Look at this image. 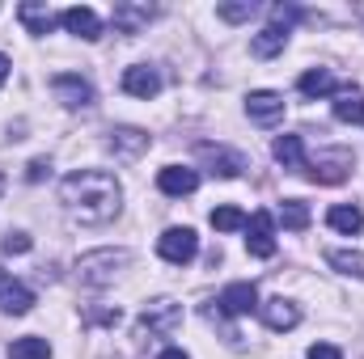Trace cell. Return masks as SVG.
<instances>
[{
    "label": "cell",
    "instance_id": "1",
    "mask_svg": "<svg viewBox=\"0 0 364 359\" xmlns=\"http://www.w3.org/2000/svg\"><path fill=\"white\" fill-rule=\"evenodd\" d=\"M60 203L77 224H110L123 207V186L106 170H81L60 182Z\"/></svg>",
    "mask_w": 364,
    "mask_h": 359
},
{
    "label": "cell",
    "instance_id": "2",
    "mask_svg": "<svg viewBox=\"0 0 364 359\" xmlns=\"http://www.w3.org/2000/svg\"><path fill=\"white\" fill-rule=\"evenodd\" d=\"M127 263H132L127 250H93V254H81L77 279L90 283V287H106V283H114V275L127 267Z\"/></svg>",
    "mask_w": 364,
    "mask_h": 359
},
{
    "label": "cell",
    "instance_id": "3",
    "mask_svg": "<svg viewBox=\"0 0 364 359\" xmlns=\"http://www.w3.org/2000/svg\"><path fill=\"white\" fill-rule=\"evenodd\" d=\"M178 326H182V304L178 300H149V304L140 309V330H144V334L166 338V334H174Z\"/></svg>",
    "mask_w": 364,
    "mask_h": 359
},
{
    "label": "cell",
    "instance_id": "4",
    "mask_svg": "<svg viewBox=\"0 0 364 359\" xmlns=\"http://www.w3.org/2000/svg\"><path fill=\"white\" fill-rule=\"evenodd\" d=\"M352 153L348 148H331V153H318L314 161H305V170H309V178L322 182V186H339V182L348 178V170H352Z\"/></svg>",
    "mask_w": 364,
    "mask_h": 359
},
{
    "label": "cell",
    "instance_id": "5",
    "mask_svg": "<svg viewBox=\"0 0 364 359\" xmlns=\"http://www.w3.org/2000/svg\"><path fill=\"white\" fill-rule=\"evenodd\" d=\"M157 254H161L166 263H174V267H186V263L199 254V237H195L191 228H166V233L157 237Z\"/></svg>",
    "mask_w": 364,
    "mask_h": 359
},
{
    "label": "cell",
    "instance_id": "6",
    "mask_svg": "<svg viewBox=\"0 0 364 359\" xmlns=\"http://www.w3.org/2000/svg\"><path fill=\"white\" fill-rule=\"evenodd\" d=\"M255 309H259V287H255V283H229V287L220 292L216 309H208V313H220V317H246V313H255Z\"/></svg>",
    "mask_w": 364,
    "mask_h": 359
},
{
    "label": "cell",
    "instance_id": "7",
    "mask_svg": "<svg viewBox=\"0 0 364 359\" xmlns=\"http://www.w3.org/2000/svg\"><path fill=\"white\" fill-rule=\"evenodd\" d=\"M246 250H250V258H272L275 254V216L272 211H255L246 220Z\"/></svg>",
    "mask_w": 364,
    "mask_h": 359
},
{
    "label": "cell",
    "instance_id": "8",
    "mask_svg": "<svg viewBox=\"0 0 364 359\" xmlns=\"http://www.w3.org/2000/svg\"><path fill=\"white\" fill-rule=\"evenodd\" d=\"M246 114L259 123V127H275L284 118V93L275 89H255L246 97Z\"/></svg>",
    "mask_w": 364,
    "mask_h": 359
},
{
    "label": "cell",
    "instance_id": "9",
    "mask_svg": "<svg viewBox=\"0 0 364 359\" xmlns=\"http://www.w3.org/2000/svg\"><path fill=\"white\" fill-rule=\"evenodd\" d=\"M51 89L55 97L68 106V110H81V106H90L93 101V85L85 77H77V72H60V77H51Z\"/></svg>",
    "mask_w": 364,
    "mask_h": 359
},
{
    "label": "cell",
    "instance_id": "10",
    "mask_svg": "<svg viewBox=\"0 0 364 359\" xmlns=\"http://www.w3.org/2000/svg\"><path fill=\"white\" fill-rule=\"evenodd\" d=\"M153 17H157V9H153V4H136V0H123V4H114V13H110V21H114L119 34H140Z\"/></svg>",
    "mask_w": 364,
    "mask_h": 359
},
{
    "label": "cell",
    "instance_id": "11",
    "mask_svg": "<svg viewBox=\"0 0 364 359\" xmlns=\"http://www.w3.org/2000/svg\"><path fill=\"white\" fill-rule=\"evenodd\" d=\"M199 161H208L216 178H242V170H246L242 153H229L225 144H199Z\"/></svg>",
    "mask_w": 364,
    "mask_h": 359
},
{
    "label": "cell",
    "instance_id": "12",
    "mask_svg": "<svg viewBox=\"0 0 364 359\" xmlns=\"http://www.w3.org/2000/svg\"><path fill=\"white\" fill-rule=\"evenodd\" d=\"M0 309H4L9 317H21V313L34 309V292H30L26 283H17L9 270H0Z\"/></svg>",
    "mask_w": 364,
    "mask_h": 359
},
{
    "label": "cell",
    "instance_id": "13",
    "mask_svg": "<svg viewBox=\"0 0 364 359\" xmlns=\"http://www.w3.org/2000/svg\"><path fill=\"white\" fill-rule=\"evenodd\" d=\"M60 26H64L68 34L85 38V43L102 38V17H97L93 9H85V4H73V9H64V13H60Z\"/></svg>",
    "mask_w": 364,
    "mask_h": 359
},
{
    "label": "cell",
    "instance_id": "14",
    "mask_svg": "<svg viewBox=\"0 0 364 359\" xmlns=\"http://www.w3.org/2000/svg\"><path fill=\"white\" fill-rule=\"evenodd\" d=\"M259 313H263V326L275 330V334L296 330V321H301V309H296L292 300H284V296H275V300H267V304H259Z\"/></svg>",
    "mask_w": 364,
    "mask_h": 359
},
{
    "label": "cell",
    "instance_id": "15",
    "mask_svg": "<svg viewBox=\"0 0 364 359\" xmlns=\"http://www.w3.org/2000/svg\"><path fill=\"white\" fill-rule=\"evenodd\" d=\"M123 93H132V97H157L161 93V77H157V68H149V64H132L127 72H123Z\"/></svg>",
    "mask_w": 364,
    "mask_h": 359
},
{
    "label": "cell",
    "instance_id": "16",
    "mask_svg": "<svg viewBox=\"0 0 364 359\" xmlns=\"http://www.w3.org/2000/svg\"><path fill=\"white\" fill-rule=\"evenodd\" d=\"M17 17H21V26H26L30 34H51V30L60 26V13H55L51 4H38V0L17 4Z\"/></svg>",
    "mask_w": 364,
    "mask_h": 359
},
{
    "label": "cell",
    "instance_id": "17",
    "mask_svg": "<svg viewBox=\"0 0 364 359\" xmlns=\"http://www.w3.org/2000/svg\"><path fill=\"white\" fill-rule=\"evenodd\" d=\"M157 186H161V194L182 199V194H195V190H199V174L186 170V165H166V170L157 174Z\"/></svg>",
    "mask_w": 364,
    "mask_h": 359
},
{
    "label": "cell",
    "instance_id": "18",
    "mask_svg": "<svg viewBox=\"0 0 364 359\" xmlns=\"http://www.w3.org/2000/svg\"><path fill=\"white\" fill-rule=\"evenodd\" d=\"M144 148H149V136H144L140 127H114V131H110V153H114L119 161H136Z\"/></svg>",
    "mask_w": 364,
    "mask_h": 359
},
{
    "label": "cell",
    "instance_id": "19",
    "mask_svg": "<svg viewBox=\"0 0 364 359\" xmlns=\"http://www.w3.org/2000/svg\"><path fill=\"white\" fill-rule=\"evenodd\" d=\"M335 118L339 123H364V93L356 85H343L335 93Z\"/></svg>",
    "mask_w": 364,
    "mask_h": 359
},
{
    "label": "cell",
    "instance_id": "20",
    "mask_svg": "<svg viewBox=\"0 0 364 359\" xmlns=\"http://www.w3.org/2000/svg\"><path fill=\"white\" fill-rule=\"evenodd\" d=\"M272 153H275V161L284 165V170H305V140L301 136H279L272 144Z\"/></svg>",
    "mask_w": 364,
    "mask_h": 359
},
{
    "label": "cell",
    "instance_id": "21",
    "mask_svg": "<svg viewBox=\"0 0 364 359\" xmlns=\"http://www.w3.org/2000/svg\"><path fill=\"white\" fill-rule=\"evenodd\" d=\"M284 47H288V30H279V26H267L250 38V55H259V60H272Z\"/></svg>",
    "mask_w": 364,
    "mask_h": 359
},
{
    "label": "cell",
    "instance_id": "22",
    "mask_svg": "<svg viewBox=\"0 0 364 359\" xmlns=\"http://www.w3.org/2000/svg\"><path fill=\"white\" fill-rule=\"evenodd\" d=\"M326 224H331L335 233H343V237H356V233L364 228V211H360V207L339 203V207H331V211H326Z\"/></svg>",
    "mask_w": 364,
    "mask_h": 359
},
{
    "label": "cell",
    "instance_id": "23",
    "mask_svg": "<svg viewBox=\"0 0 364 359\" xmlns=\"http://www.w3.org/2000/svg\"><path fill=\"white\" fill-rule=\"evenodd\" d=\"M296 89L305 93V97H331V93H339V85H335L331 68H309V72L296 81Z\"/></svg>",
    "mask_w": 364,
    "mask_h": 359
},
{
    "label": "cell",
    "instance_id": "24",
    "mask_svg": "<svg viewBox=\"0 0 364 359\" xmlns=\"http://www.w3.org/2000/svg\"><path fill=\"white\" fill-rule=\"evenodd\" d=\"M326 263L339 270V275H352V279H364V254L360 250H331Z\"/></svg>",
    "mask_w": 364,
    "mask_h": 359
},
{
    "label": "cell",
    "instance_id": "25",
    "mask_svg": "<svg viewBox=\"0 0 364 359\" xmlns=\"http://www.w3.org/2000/svg\"><path fill=\"white\" fill-rule=\"evenodd\" d=\"M279 220H284V228H292V233H305V228H309V207H305L301 199H288V203L279 207Z\"/></svg>",
    "mask_w": 364,
    "mask_h": 359
},
{
    "label": "cell",
    "instance_id": "26",
    "mask_svg": "<svg viewBox=\"0 0 364 359\" xmlns=\"http://www.w3.org/2000/svg\"><path fill=\"white\" fill-rule=\"evenodd\" d=\"M208 220H212L216 233H237V228H246V211H242V207H216Z\"/></svg>",
    "mask_w": 364,
    "mask_h": 359
},
{
    "label": "cell",
    "instance_id": "27",
    "mask_svg": "<svg viewBox=\"0 0 364 359\" xmlns=\"http://www.w3.org/2000/svg\"><path fill=\"white\" fill-rule=\"evenodd\" d=\"M9 359H51V347L47 338H17L9 347Z\"/></svg>",
    "mask_w": 364,
    "mask_h": 359
},
{
    "label": "cell",
    "instance_id": "28",
    "mask_svg": "<svg viewBox=\"0 0 364 359\" xmlns=\"http://www.w3.org/2000/svg\"><path fill=\"white\" fill-rule=\"evenodd\" d=\"M255 13H259V4H255V0H242V4H220V9H216V17H220V21H250Z\"/></svg>",
    "mask_w": 364,
    "mask_h": 359
},
{
    "label": "cell",
    "instance_id": "29",
    "mask_svg": "<svg viewBox=\"0 0 364 359\" xmlns=\"http://www.w3.org/2000/svg\"><path fill=\"white\" fill-rule=\"evenodd\" d=\"M301 17H305V13H301L296 4H275L272 9V26H279V30H288V26L301 21Z\"/></svg>",
    "mask_w": 364,
    "mask_h": 359
},
{
    "label": "cell",
    "instance_id": "30",
    "mask_svg": "<svg viewBox=\"0 0 364 359\" xmlns=\"http://www.w3.org/2000/svg\"><path fill=\"white\" fill-rule=\"evenodd\" d=\"M0 250H4V254H26V250H30V237H26V233H9V237L0 241Z\"/></svg>",
    "mask_w": 364,
    "mask_h": 359
},
{
    "label": "cell",
    "instance_id": "31",
    "mask_svg": "<svg viewBox=\"0 0 364 359\" xmlns=\"http://www.w3.org/2000/svg\"><path fill=\"white\" fill-rule=\"evenodd\" d=\"M305 359H343V351H339V347H331V343H318V347H309V351H305Z\"/></svg>",
    "mask_w": 364,
    "mask_h": 359
},
{
    "label": "cell",
    "instance_id": "32",
    "mask_svg": "<svg viewBox=\"0 0 364 359\" xmlns=\"http://www.w3.org/2000/svg\"><path fill=\"white\" fill-rule=\"evenodd\" d=\"M47 170H51L47 161H30V170H26V178H30V182H38L43 174H47Z\"/></svg>",
    "mask_w": 364,
    "mask_h": 359
},
{
    "label": "cell",
    "instance_id": "33",
    "mask_svg": "<svg viewBox=\"0 0 364 359\" xmlns=\"http://www.w3.org/2000/svg\"><path fill=\"white\" fill-rule=\"evenodd\" d=\"M157 359H191V355H186L182 347H166V351H161V355H157Z\"/></svg>",
    "mask_w": 364,
    "mask_h": 359
},
{
    "label": "cell",
    "instance_id": "34",
    "mask_svg": "<svg viewBox=\"0 0 364 359\" xmlns=\"http://www.w3.org/2000/svg\"><path fill=\"white\" fill-rule=\"evenodd\" d=\"M9 68H13V64H9V55H0V85L9 81Z\"/></svg>",
    "mask_w": 364,
    "mask_h": 359
},
{
    "label": "cell",
    "instance_id": "35",
    "mask_svg": "<svg viewBox=\"0 0 364 359\" xmlns=\"http://www.w3.org/2000/svg\"><path fill=\"white\" fill-rule=\"evenodd\" d=\"M0 194H4V174H0Z\"/></svg>",
    "mask_w": 364,
    "mask_h": 359
},
{
    "label": "cell",
    "instance_id": "36",
    "mask_svg": "<svg viewBox=\"0 0 364 359\" xmlns=\"http://www.w3.org/2000/svg\"><path fill=\"white\" fill-rule=\"evenodd\" d=\"M356 13H360V21H364V4H360V9H356Z\"/></svg>",
    "mask_w": 364,
    "mask_h": 359
}]
</instances>
